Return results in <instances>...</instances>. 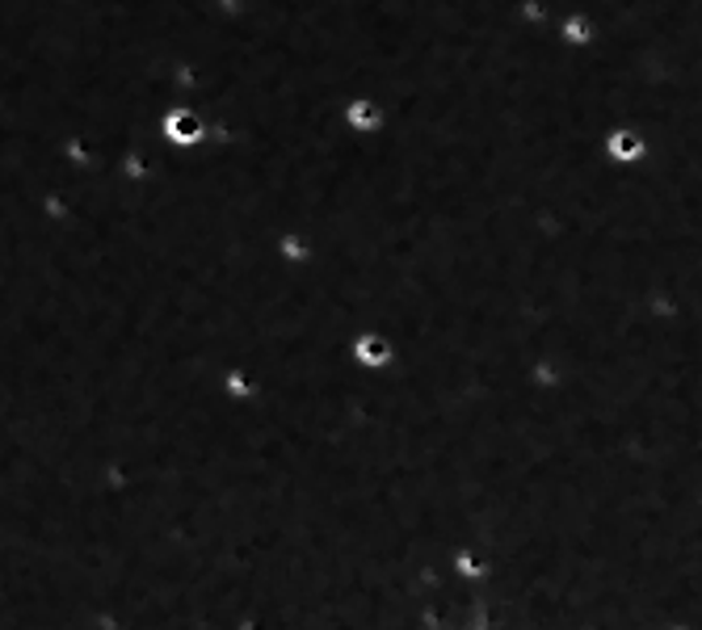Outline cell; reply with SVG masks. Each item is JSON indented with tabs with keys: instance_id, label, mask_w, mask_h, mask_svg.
Masks as SVG:
<instances>
[{
	"instance_id": "cell-1",
	"label": "cell",
	"mask_w": 702,
	"mask_h": 630,
	"mask_svg": "<svg viewBox=\"0 0 702 630\" xmlns=\"http://www.w3.org/2000/svg\"><path fill=\"white\" fill-rule=\"evenodd\" d=\"M644 147H640V140L631 135V131H618V135H610V156L615 160H636Z\"/></svg>"
}]
</instances>
